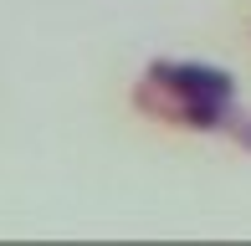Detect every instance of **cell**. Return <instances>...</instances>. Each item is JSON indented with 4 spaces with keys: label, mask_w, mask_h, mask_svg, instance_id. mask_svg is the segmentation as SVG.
<instances>
[{
    "label": "cell",
    "mask_w": 251,
    "mask_h": 246,
    "mask_svg": "<svg viewBox=\"0 0 251 246\" xmlns=\"http://www.w3.org/2000/svg\"><path fill=\"white\" fill-rule=\"evenodd\" d=\"M149 82L169 87L175 98H231V72H221V67H195V62H154Z\"/></svg>",
    "instance_id": "1"
}]
</instances>
